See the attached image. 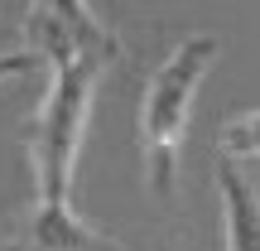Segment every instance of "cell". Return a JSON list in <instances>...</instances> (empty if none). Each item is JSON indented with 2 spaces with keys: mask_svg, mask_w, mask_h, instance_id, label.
Listing matches in <instances>:
<instances>
[{
  "mask_svg": "<svg viewBox=\"0 0 260 251\" xmlns=\"http://www.w3.org/2000/svg\"><path fill=\"white\" fill-rule=\"evenodd\" d=\"M102 68L106 63H96V58H53L48 97L24 130L29 159H34V184H39L34 208H68L73 159H77V145H82L87 106H92V87Z\"/></svg>",
  "mask_w": 260,
  "mask_h": 251,
  "instance_id": "6da1fadb",
  "label": "cell"
},
{
  "mask_svg": "<svg viewBox=\"0 0 260 251\" xmlns=\"http://www.w3.org/2000/svg\"><path fill=\"white\" fill-rule=\"evenodd\" d=\"M217 58V39L212 34H193L154 68L140 102V145H145V169H149V188L159 198L174 193V169H178V145L188 130V106H193L198 82L207 77Z\"/></svg>",
  "mask_w": 260,
  "mask_h": 251,
  "instance_id": "7a4b0ae2",
  "label": "cell"
},
{
  "mask_svg": "<svg viewBox=\"0 0 260 251\" xmlns=\"http://www.w3.org/2000/svg\"><path fill=\"white\" fill-rule=\"evenodd\" d=\"M29 34V53L53 58H96V63H111L116 58V34L92 15L87 0H34L24 19Z\"/></svg>",
  "mask_w": 260,
  "mask_h": 251,
  "instance_id": "3957f363",
  "label": "cell"
},
{
  "mask_svg": "<svg viewBox=\"0 0 260 251\" xmlns=\"http://www.w3.org/2000/svg\"><path fill=\"white\" fill-rule=\"evenodd\" d=\"M217 198H222V227H226V251H260V193L255 184L232 164L217 159Z\"/></svg>",
  "mask_w": 260,
  "mask_h": 251,
  "instance_id": "277c9868",
  "label": "cell"
},
{
  "mask_svg": "<svg viewBox=\"0 0 260 251\" xmlns=\"http://www.w3.org/2000/svg\"><path fill=\"white\" fill-rule=\"evenodd\" d=\"M19 246L24 251H121L87 222H77L73 208H29L24 227H19Z\"/></svg>",
  "mask_w": 260,
  "mask_h": 251,
  "instance_id": "5b68a950",
  "label": "cell"
},
{
  "mask_svg": "<svg viewBox=\"0 0 260 251\" xmlns=\"http://www.w3.org/2000/svg\"><path fill=\"white\" fill-rule=\"evenodd\" d=\"M222 155L226 159H260V106L255 111H241L236 121H226Z\"/></svg>",
  "mask_w": 260,
  "mask_h": 251,
  "instance_id": "8992f818",
  "label": "cell"
},
{
  "mask_svg": "<svg viewBox=\"0 0 260 251\" xmlns=\"http://www.w3.org/2000/svg\"><path fill=\"white\" fill-rule=\"evenodd\" d=\"M29 68H34V53H5L0 58V82L15 77V73H29Z\"/></svg>",
  "mask_w": 260,
  "mask_h": 251,
  "instance_id": "52a82bcc",
  "label": "cell"
}]
</instances>
